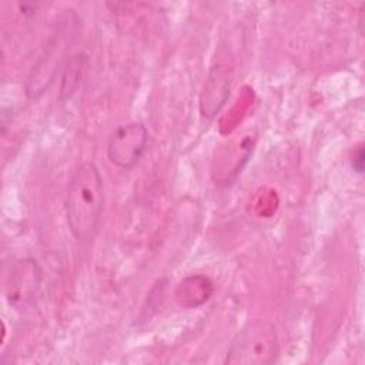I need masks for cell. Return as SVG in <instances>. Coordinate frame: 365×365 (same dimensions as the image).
I'll list each match as a JSON object with an SVG mask.
<instances>
[{
  "label": "cell",
  "instance_id": "obj_2",
  "mask_svg": "<svg viewBox=\"0 0 365 365\" xmlns=\"http://www.w3.org/2000/svg\"><path fill=\"white\" fill-rule=\"evenodd\" d=\"M279 352L278 334L267 319L250 321L232 338L225 362L240 365H267L277 361Z\"/></svg>",
  "mask_w": 365,
  "mask_h": 365
},
{
  "label": "cell",
  "instance_id": "obj_5",
  "mask_svg": "<svg viewBox=\"0 0 365 365\" xmlns=\"http://www.w3.org/2000/svg\"><path fill=\"white\" fill-rule=\"evenodd\" d=\"M56 47L50 46L46 56L41 57V60L37 63L36 67H33L31 74L29 76L26 93L29 98H37L41 96L48 84L53 81V77L56 74Z\"/></svg>",
  "mask_w": 365,
  "mask_h": 365
},
{
  "label": "cell",
  "instance_id": "obj_7",
  "mask_svg": "<svg viewBox=\"0 0 365 365\" xmlns=\"http://www.w3.org/2000/svg\"><path fill=\"white\" fill-rule=\"evenodd\" d=\"M352 167H354L358 173H362V168H364V151H362V148H359V150L354 154Z\"/></svg>",
  "mask_w": 365,
  "mask_h": 365
},
{
  "label": "cell",
  "instance_id": "obj_6",
  "mask_svg": "<svg viewBox=\"0 0 365 365\" xmlns=\"http://www.w3.org/2000/svg\"><path fill=\"white\" fill-rule=\"evenodd\" d=\"M212 294V284L202 275L187 277L177 288L175 297L184 307H198L205 302Z\"/></svg>",
  "mask_w": 365,
  "mask_h": 365
},
{
  "label": "cell",
  "instance_id": "obj_3",
  "mask_svg": "<svg viewBox=\"0 0 365 365\" xmlns=\"http://www.w3.org/2000/svg\"><path fill=\"white\" fill-rule=\"evenodd\" d=\"M148 141V131L144 124L133 121L117 127L107 143L108 160L123 168L134 167L143 157Z\"/></svg>",
  "mask_w": 365,
  "mask_h": 365
},
{
  "label": "cell",
  "instance_id": "obj_4",
  "mask_svg": "<svg viewBox=\"0 0 365 365\" xmlns=\"http://www.w3.org/2000/svg\"><path fill=\"white\" fill-rule=\"evenodd\" d=\"M43 279L41 268L33 258H24L13 265L7 284V298L10 304L26 305L40 289Z\"/></svg>",
  "mask_w": 365,
  "mask_h": 365
},
{
  "label": "cell",
  "instance_id": "obj_1",
  "mask_svg": "<svg viewBox=\"0 0 365 365\" xmlns=\"http://www.w3.org/2000/svg\"><path fill=\"white\" fill-rule=\"evenodd\" d=\"M66 218L76 240L94 238L104 207V185L94 163H81L73 173L66 192Z\"/></svg>",
  "mask_w": 365,
  "mask_h": 365
}]
</instances>
